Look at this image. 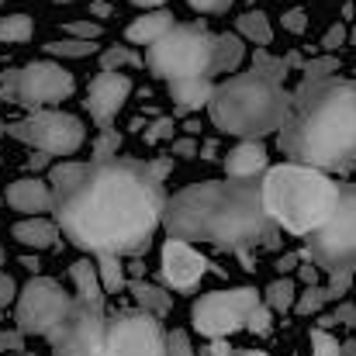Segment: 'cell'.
Segmentation results:
<instances>
[{"instance_id": "cell-1", "label": "cell", "mask_w": 356, "mask_h": 356, "mask_svg": "<svg viewBox=\"0 0 356 356\" xmlns=\"http://www.w3.org/2000/svg\"><path fill=\"white\" fill-rule=\"evenodd\" d=\"M59 232L87 252L138 256L163 222V180L138 159L56 163L49 170Z\"/></svg>"}, {"instance_id": "cell-2", "label": "cell", "mask_w": 356, "mask_h": 356, "mask_svg": "<svg viewBox=\"0 0 356 356\" xmlns=\"http://www.w3.org/2000/svg\"><path fill=\"white\" fill-rule=\"evenodd\" d=\"M173 238L211 242L222 249L273 245L277 222L266 215L256 180H201L163 204V222Z\"/></svg>"}, {"instance_id": "cell-3", "label": "cell", "mask_w": 356, "mask_h": 356, "mask_svg": "<svg viewBox=\"0 0 356 356\" xmlns=\"http://www.w3.org/2000/svg\"><path fill=\"white\" fill-rule=\"evenodd\" d=\"M280 149L318 170L356 166V83L305 80L280 128Z\"/></svg>"}, {"instance_id": "cell-4", "label": "cell", "mask_w": 356, "mask_h": 356, "mask_svg": "<svg viewBox=\"0 0 356 356\" xmlns=\"http://www.w3.org/2000/svg\"><path fill=\"white\" fill-rule=\"evenodd\" d=\"M343 187L329 177V170L308 163H280L263 170L259 197L266 215L287 229L291 236H312L339 204Z\"/></svg>"}, {"instance_id": "cell-5", "label": "cell", "mask_w": 356, "mask_h": 356, "mask_svg": "<svg viewBox=\"0 0 356 356\" xmlns=\"http://www.w3.org/2000/svg\"><path fill=\"white\" fill-rule=\"evenodd\" d=\"M294 97L280 87V80L263 76L256 70L236 73L218 83L208 97V118L218 131L236 138H263L284 128Z\"/></svg>"}, {"instance_id": "cell-6", "label": "cell", "mask_w": 356, "mask_h": 356, "mask_svg": "<svg viewBox=\"0 0 356 356\" xmlns=\"http://www.w3.org/2000/svg\"><path fill=\"white\" fill-rule=\"evenodd\" d=\"M215 35L201 24H173L152 45H145V70L156 80H180V76H211Z\"/></svg>"}, {"instance_id": "cell-7", "label": "cell", "mask_w": 356, "mask_h": 356, "mask_svg": "<svg viewBox=\"0 0 356 356\" xmlns=\"http://www.w3.org/2000/svg\"><path fill=\"white\" fill-rule=\"evenodd\" d=\"M73 90H76L73 73L66 66H59V63H49V59L28 63L21 70H7L0 76V101L3 104H21L28 111L52 108V104L73 97Z\"/></svg>"}, {"instance_id": "cell-8", "label": "cell", "mask_w": 356, "mask_h": 356, "mask_svg": "<svg viewBox=\"0 0 356 356\" xmlns=\"http://www.w3.org/2000/svg\"><path fill=\"white\" fill-rule=\"evenodd\" d=\"M308 256L312 263H318L322 273L339 270V266L356 270V184L339 194L336 211L312 232Z\"/></svg>"}, {"instance_id": "cell-9", "label": "cell", "mask_w": 356, "mask_h": 356, "mask_svg": "<svg viewBox=\"0 0 356 356\" xmlns=\"http://www.w3.org/2000/svg\"><path fill=\"white\" fill-rule=\"evenodd\" d=\"M7 135H14L17 142L42 149L49 156H73L83 145L87 128L76 115H66V111H56V108H35L28 118L10 121Z\"/></svg>"}, {"instance_id": "cell-10", "label": "cell", "mask_w": 356, "mask_h": 356, "mask_svg": "<svg viewBox=\"0 0 356 356\" xmlns=\"http://www.w3.org/2000/svg\"><path fill=\"white\" fill-rule=\"evenodd\" d=\"M259 305V291L256 287H225V291H211L201 294L191 308V322L201 336L215 339V336H232L238 329H245L249 312Z\"/></svg>"}, {"instance_id": "cell-11", "label": "cell", "mask_w": 356, "mask_h": 356, "mask_svg": "<svg viewBox=\"0 0 356 356\" xmlns=\"http://www.w3.org/2000/svg\"><path fill=\"white\" fill-rule=\"evenodd\" d=\"M70 305H73V294H66L59 280L31 277L17 294V312H14L17 332L21 336H49L66 318Z\"/></svg>"}, {"instance_id": "cell-12", "label": "cell", "mask_w": 356, "mask_h": 356, "mask_svg": "<svg viewBox=\"0 0 356 356\" xmlns=\"http://www.w3.org/2000/svg\"><path fill=\"white\" fill-rule=\"evenodd\" d=\"M101 356H166L163 322L142 308L108 318Z\"/></svg>"}, {"instance_id": "cell-13", "label": "cell", "mask_w": 356, "mask_h": 356, "mask_svg": "<svg viewBox=\"0 0 356 356\" xmlns=\"http://www.w3.org/2000/svg\"><path fill=\"white\" fill-rule=\"evenodd\" d=\"M104 305L73 298L66 318L49 332L52 356H101L104 346Z\"/></svg>"}, {"instance_id": "cell-14", "label": "cell", "mask_w": 356, "mask_h": 356, "mask_svg": "<svg viewBox=\"0 0 356 356\" xmlns=\"http://www.w3.org/2000/svg\"><path fill=\"white\" fill-rule=\"evenodd\" d=\"M128 94H131V76L121 73V70H101L90 80V87H87V111H90V118L97 121V128H108L111 121L118 118Z\"/></svg>"}, {"instance_id": "cell-15", "label": "cell", "mask_w": 356, "mask_h": 356, "mask_svg": "<svg viewBox=\"0 0 356 356\" xmlns=\"http://www.w3.org/2000/svg\"><path fill=\"white\" fill-rule=\"evenodd\" d=\"M163 277L173 291H191L201 284V277L208 273V259L187 242V238H166L163 245Z\"/></svg>"}, {"instance_id": "cell-16", "label": "cell", "mask_w": 356, "mask_h": 356, "mask_svg": "<svg viewBox=\"0 0 356 356\" xmlns=\"http://www.w3.org/2000/svg\"><path fill=\"white\" fill-rule=\"evenodd\" d=\"M3 201L21 215H42V211H52V187H49V180L21 177V180L7 184Z\"/></svg>"}, {"instance_id": "cell-17", "label": "cell", "mask_w": 356, "mask_h": 356, "mask_svg": "<svg viewBox=\"0 0 356 356\" xmlns=\"http://www.w3.org/2000/svg\"><path fill=\"white\" fill-rule=\"evenodd\" d=\"M225 170L236 180H256L266 170V149L259 145V138H242L232 145V152L225 156Z\"/></svg>"}, {"instance_id": "cell-18", "label": "cell", "mask_w": 356, "mask_h": 356, "mask_svg": "<svg viewBox=\"0 0 356 356\" xmlns=\"http://www.w3.org/2000/svg\"><path fill=\"white\" fill-rule=\"evenodd\" d=\"M10 236L28 249H56L59 245V222H52L45 215H24L21 222H14Z\"/></svg>"}, {"instance_id": "cell-19", "label": "cell", "mask_w": 356, "mask_h": 356, "mask_svg": "<svg viewBox=\"0 0 356 356\" xmlns=\"http://www.w3.org/2000/svg\"><path fill=\"white\" fill-rule=\"evenodd\" d=\"M215 83L208 73L201 76H180V80H170V97L177 104V111H201L208 108V97H211Z\"/></svg>"}, {"instance_id": "cell-20", "label": "cell", "mask_w": 356, "mask_h": 356, "mask_svg": "<svg viewBox=\"0 0 356 356\" xmlns=\"http://www.w3.org/2000/svg\"><path fill=\"white\" fill-rule=\"evenodd\" d=\"M177 21H173V14L166 10V7H152V10H145L142 17H135L128 28H124V42L128 45H152L163 31H170Z\"/></svg>"}, {"instance_id": "cell-21", "label": "cell", "mask_w": 356, "mask_h": 356, "mask_svg": "<svg viewBox=\"0 0 356 356\" xmlns=\"http://www.w3.org/2000/svg\"><path fill=\"white\" fill-rule=\"evenodd\" d=\"M70 280H73V287H76V298L94 301V305H104V287H101V277H97V263L76 259V263L70 266Z\"/></svg>"}, {"instance_id": "cell-22", "label": "cell", "mask_w": 356, "mask_h": 356, "mask_svg": "<svg viewBox=\"0 0 356 356\" xmlns=\"http://www.w3.org/2000/svg\"><path fill=\"white\" fill-rule=\"evenodd\" d=\"M242 56H245V45L242 38L225 31V35H215V56H211V73H236L242 66Z\"/></svg>"}, {"instance_id": "cell-23", "label": "cell", "mask_w": 356, "mask_h": 356, "mask_svg": "<svg viewBox=\"0 0 356 356\" xmlns=\"http://www.w3.org/2000/svg\"><path fill=\"white\" fill-rule=\"evenodd\" d=\"M131 294H135L138 308H142V312H149V315H156V318L170 315V308H173L170 291H163L159 284H149V280H131Z\"/></svg>"}, {"instance_id": "cell-24", "label": "cell", "mask_w": 356, "mask_h": 356, "mask_svg": "<svg viewBox=\"0 0 356 356\" xmlns=\"http://www.w3.org/2000/svg\"><path fill=\"white\" fill-rule=\"evenodd\" d=\"M236 31L242 38H249L252 45H270V38H273L270 17L263 10H245L242 17H236Z\"/></svg>"}, {"instance_id": "cell-25", "label": "cell", "mask_w": 356, "mask_h": 356, "mask_svg": "<svg viewBox=\"0 0 356 356\" xmlns=\"http://www.w3.org/2000/svg\"><path fill=\"white\" fill-rule=\"evenodd\" d=\"M97 277H101L104 294H118L121 287H124V266H121L118 252H101V259H97Z\"/></svg>"}, {"instance_id": "cell-26", "label": "cell", "mask_w": 356, "mask_h": 356, "mask_svg": "<svg viewBox=\"0 0 356 356\" xmlns=\"http://www.w3.org/2000/svg\"><path fill=\"white\" fill-rule=\"evenodd\" d=\"M49 56H63V59H87L97 52V38H59V42H49L45 45Z\"/></svg>"}, {"instance_id": "cell-27", "label": "cell", "mask_w": 356, "mask_h": 356, "mask_svg": "<svg viewBox=\"0 0 356 356\" xmlns=\"http://www.w3.org/2000/svg\"><path fill=\"white\" fill-rule=\"evenodd\" d=\"M31 35H35V24H31L28 14H7V17H0V42L17 45V42H28Z\"/></svg>"}, {"instance_id": "cell-28", "label": "cell", "mask_w": 356, "mask_h": 356, "mask_svg": "<svg viewBox=\"0 0 356 356\" xmlns=\"http://www.w3.org/2000/svg\"><path fill=\"white\" fill-rule=\"evenodd\" d=\"M135 66H145V59L135 52V45H111L101 56V70H135Z\"/></svg>"}, {"instance_id": "cell-29", "label": "cell", "mask_w": 356, "mask_h": 356, "mask_svg": "<svg viewBox=\"0 0 356 356\" xmlns=\"http://www.w3.org/2000/svg\"><path fill=\"white\" fill-rule=\"evenodd\" d=\"M294 298H298V287H294V280H287V277H280V280H273V284L266 287V305H270V312H291V308H294Z\"/></svg>"}, {"instance_id": "cell-30", "label": "cell", "mask_w": 356, "mask_h": 356, "mask_svg": "<svg viewBox=\"0 0 356 356\" xmlns=\"http://www.w3.org/2000/svg\"><path fill=\"white\" fill-rule=\"evenodd\" d=\"M325 301H329V294H325V287H318V284H308L298 298H294V308H298V315H315V312H322L325 308Z\"/></svg>"}, {"instance_id": "cell-31", "label": "cell", "mask_w": 356, "mask_h": 356, "mask_svg": "<svg viewBox=\"0 0 356 356\" xmlns=\"http://www.w3.org/2000/svg\"><path fill=\"white\" fill-rule=\"evenodd\" d=\"M329 277V287H325V294H329V301H343V294L350 291L356 284V270L350 266H339V270H329L325 273Z\"/></svg>"}, {"instance_id": "cell-32", "label": "cell", "mask_w": 356, "mask_h": 356, "mask_svg": "<svg viewBox=\"0 0 356 356\" xmlns=\"http://www.w3.org/2000/svg\"><path fill=\"white\" fill-rule=\"evenodd\" d=\"M252 70H256V73H263V76L284 80V73H287V63H284V59H273V56L266 52V45H256V56H252Z\"/></svg>"}, {"instance_id": "cell-33", "label": "cell", "mask_w": 356, "mask_h": 356, "mask_svg": "<svg viewBox=\"0 0 356 356\" xmlns=\"http://www.w3.org/2000/svg\"><path fill=\"white\" fill-rule=\"evenodd\" d=\"M312 356H343V343L329 329H312Z\"/></svg>"}, {"instance_id": "cell-34", "label": "cell", "mask_w": 356, "mask_h": 356, "mask_svg": "<svg viewBox=\"0 0 356 356\" xmlns=\"http://www.w3.org/2000/svg\"><path fill=\"white\" fill-rule=\"evenodd\" d=\"M121 149V135L108 124V128H101V135H97V142H94V159H111V156H118Z\"/></svg>"}, {"instance_id": "cell-35", "label": "cell", "mask_w": 356, "mask_h": 356, "mask_svg": "<svg viewBox=\"0 0 356 356\" xmlns=\"http://www.w3.org/2000/svg\"><path fill=\"white\" fill-rule=\"evenodd\" d=\"M245 329L252 332V336H266L270 329H273V312H270V305H256L252 312H249V318H245Z\"/></svg>"}, {"instance_id": "cell-36", "label": "cell", "mask_w": 356, "mask_h": 356, "mask_svg": "<svg viewBox=\"0 0 356 356\" xmlns=\"http://www.w3.org/2000/svg\"><path fill=\"white\" fill-rule=\"evenodd\" d=\"M166 356H197L184 329H173V332H166Z\"/></svg>"}, {"instance_id": "cell-37", "label": "cell", "mask_w": 356, "mask_h": 356, "mask_svg": "<svg viewBox=\"0 0 356 356\" xmlns=\"http://www.w3.org/2000/svg\"><path fill=\"white\" fill-rule=\"evenodd\" d=\"M336 70H339V59H315V63H308V66H305L308 80H322V76H332Z\"/></svg>"}, {"instance_id": "cell-38", "label": "cell", "mask_w": 356, "mask_h": 356, "mask_svg": "<svg viewBox=\"0 0 356 356\" xmlns=\"http://www.w3.org/2000/svg\"><path fill=\"white\" fill-rule=\"evenodd\" d=\"M356 322V305H339V312L336 315H329V318H322V329H332V325H353Z\"/></svg>"}, {"instance_id": "cell-39", "label": "cell", "mask_w": 356, "mask_h": 356, "mask_svg": "<svg viewBox=\"0 0 356 356\" xmlns=\"http://www.w3.org/2000/svg\"><path fill=\"white\" fill-rule=\"evenodd\" d=\"M173 135V121L170 118H159V121H152L149 124V131H145V142L149 145H156V142H163V138H170Z\"/></svg>"}, {"instance_id": "cell-40", "label": "cell", "mask_w": 356, "mask_h": 356, "mask_svg": "<svg viewBox=\"0 0 356 356\" xmlns=\"http://www.w3.org/2000/svg\"><path fill=\"white\" fill-rule=\"evenodd\" d=\"M66 35H73V38H97L101 28H97L94 21H70V24H66Z\"/></svg>"}, {"instance_id": "cell-41", "label": "cell", "mask_w": 356, "mask_h": 356, "mask_svg": "<svg viewBox=\"0 0 356 356\" xmlns=\"http://www.w3.org/2000/svg\"><path fill=\"white\" fill-rule=\"evenodd\" d=\"M194 10H201V14H222V10H229L236 0H187Z\"/></svg>"}, {"instance_id": "cell-42", "label": "cell", "mask_w": 356, "mask_h": 356, "mask_svg": "<svg viewBox=\"0 0 356 356\" xmlns=\"http://www.w3.org/2000/svg\"><path fill=\"white\" fill-rule=\"evenodd\" d=\"M343 42H346V28H343V24H336V28H329V31H325V38H322V49H325V52H336Z\"/></svg>"}, {"instance_id": "cell-43", "label": "cell", "mask_w": 356, "mask_h": 356, "mask_svg": "<svg viewBox=\"0 0 356 356\" xmlns=\"http://www.w3.org/2000/svg\"><path fill=\"white\" fill-rule=\"evenodd\" d=\"M284 28L301 35V31L308 28V14H305V10H287V14H284Z\"/></svg>"}, {"instance_id": "cell-44", "label": "cell", "mask_w": 356, "mask_h": 356, "mask_svg": "<svg viewBox=\"0 0 356 356\" xmlns=\"http://www.w3.org/2000/svg\"><path fill=\"white\" fill-rule=\"evenodd\" d=\"M14 298H17V287H14V280L0 270V308H7Z\"/></svg>"}, {"instance_id": "cell-45", "label": "cell", "mask_w": 356, "mask_h": 356, "mask_svg": "<svg viewBox=\"0 0 356 356\" xmlns=\"http://www.w3.org/2000/svg\"><path fill=\"white\" fill-rule=\"evenodd\" d=\"M204 356H232V346L225 343V336H215V339L204 346Z\"/></svg>"}, {"instance_id": "cell-46", "label": "cell", "mask_w": 356, "mask_h": 356, "mask_svg": "<svg viewBox=\"0 0 356 356\" xmlns=\"http://www.w3.org/2000/svg\"><path fill=\"white\" fill-rule=\"evenodd\" d=\"M197 149H201V145H197L194 138H177V142H173V156H187V159H191V156H197Z\"/></svg>"}, {"instance_id": "cell-47", "label": "cell", "mask_w": 356, "mask_h": 356, "mask_svg": "<svg viewBox=\"0 0 356 356\" xmlns=\"http://www.w3.org/2000/svg\"><path fill=\"white\" fill-rule=\"evenodd\" d=\"M170 170H173V159H166V156L149 163V173H152L156 180H166V177H170Z\"/></svg>"}, {"instance_id": "cell-48", "label": "cell", "mask_w": 356, "mask_h": 356, "mask_svg": "<svg viewBox=\"0 0 356 356\" xmlns=\"http://www.w3.org/2000/svg\"><path fill=\"white\" fill-rule=\"evenodd\" d=\"M21 350V332H3L0 329V353H14Z\"/></svg>"}, {"instance_id": "cell-49", "label": "cell", "mask_w": 356, "mask_h": 356, "mask_svg": "<svg viewBox=\"0 0 356 356\" xmlns=\"http://www.w3.org/2000/svg\"><path fill=\"white\" fill-rule=\"evenodd\" d=\"M298 273H301L305 284H318V273H322V270H318V263L308 259V263H298Z\"/></svg>"}, {"instance_id": "cell-50", "label": "cell", "mask_w": 356, "mask_h": 356, "mask_svg": "<svg viewBox=\"0 0 356 356\" xmlns=\"http://www.w3.org/2000/svg\"><path fill=\"white\" fill-rule=\"evenodd\" d=\"M42 166H49V152L38 149V156H31V170H42Z\"/></svg>"}, {"instance_id": "cell-51", "label": "cell", "mask_w": 356, "mask_h": 356, "mask_svg": "<svg viewBox=\"0 0 356 356\" xmlns=\"http://www.w3.org/2000/svg\"><path fill=\"white\" fill-rule=\"evenodd\" d=\"M294 266H298V256L291 252V256H284V259H280V266H277V270H280V273H287V270H294Z\"/></svg>"}, {"instance_id": "cell-52", "label": "cell", "mask_w": 356, "mask_h": 356, "mask_svg": "<svg viewBox=\"0 0 356 356\" xmlns=\"http://www.w3.org/2000/svg\"><path fill=\"white\" fill-rule=\"evenodd\" d=\"M135 7H142V10H152V7H163L166 0H131Z\"/></svg>"}, {"instance_id": "cell-53", "label": "cell", "mask_w": 356, "mask_h": 356, "mask_svg": "<svg viewBox=\"0 0 356 356\" xmlns=\"http://www.w3.org/2000/svg\"><path fill=\"white\" fill-rule=\"evenodd\" d=\"M90 10H94V14H104V17H108V14H111V3H101V0H97V3H94Z\"/></svg>"}, {"instance_id": "cell-54", "label": "cell", "mask_w": 356, "mask_h": 356, "mask_svg": "<svg viewBox=\"0 0 356 356\" xmlns=\"http://www.w3.org/2000/svg\"><path fill=\"white\" fill-rule=\"evenodd\" d=\"M3 259H7V252H3V245H0V266H3Z\"/></svg>"}, {"instance_id": "cell-55", "label": "cell", "mask_w": 356, "mask_h": 356, "mask_svg": "<svg viewBox=\"0 0 356 356\" xmlns=\"http://www.w3.org/2000/svg\"><path fill=\"white\" fill-rule=\"evenodd\" d=\"M3 131H7V124H3V121H0V135H3Z\"/></svg>"}, {"instance_id": "cell-56", "label": "cell", "mask_w": 356, "mask_h": 356, "mask_svg": "<svg viewBox=\"0 0 356 356\" xmlns=\"http://www.w3.org/2000/svg\"><path fill=\"white\" fill-rule=\"evenodd\" d=\"M242 356H266V353H242Z\"/></svg>"}, {"instance_id": "cell-57", "label": "cell", "mask_w": 356, "mask_h": 356, "mask_svg": "<svg viewBox=\"0 0 356 356\" xmlns=\"http://www.w3.org/2000/svg\"><path fill=\"white\" fill-rule=\"evenodd\" d=\"M3 3H7V0H0V7H3Z\"/></svg>"}, {"instance_id": "cell-58", "label": "cell", "mask_w": 356, "mask_h": 356, "mask_svg": "<svg viewBox=\"0 0 356 356\" xmlns=\"http://www.w3.org/2000/svg\"><path fill=\"white\" fill-rule=\"evenodd\" d=\"M353 38H356V31H353Z\"/></svg>"}]
</instances>
